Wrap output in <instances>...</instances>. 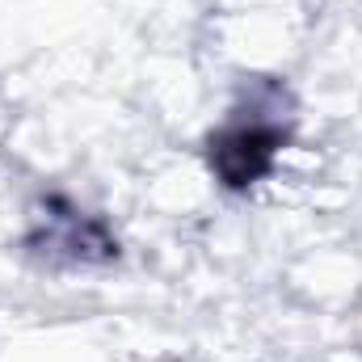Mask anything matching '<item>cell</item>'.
I'll use <instances>...</instances> for the list:
<instances>
[{
	"label": "cell",
	"mask_w": 362,
	"mask_h": 362,
	"mask_svg": "<svg viewBox=\"0 0 362 362\" xmlns=\"http://www.w3.org/2000/svg\"><path fill=\"white\" fill-rule=\"evenodd\" d=\"M278 148H282V131H274V127H236V131H223L211 144V165L223 177V185L240 189V185H253L262 173H270Z\"/></svg>",
	"instance_id": "1"
}]
</instances>
